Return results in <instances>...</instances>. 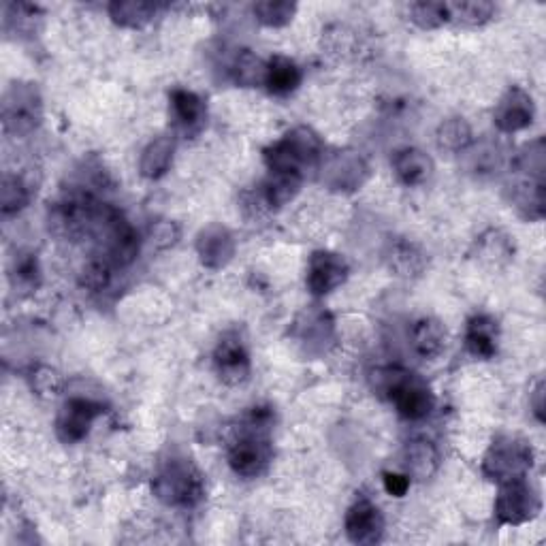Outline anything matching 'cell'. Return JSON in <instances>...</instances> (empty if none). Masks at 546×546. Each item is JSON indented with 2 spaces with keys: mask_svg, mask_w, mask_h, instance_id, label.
Returning a JSON list of instances; mask_svg holds the SVG:
<instances>
[{
  "mask_svg": "<svg viewBox=\"0 0 546 546\" xmlns=\"http://www.w3.org/2000/svg\"><path fill=\"white\" fill-rule=\"evenodd\" d=\"M440 468V453L429 440H412L404 448V472L412 480H429Z\"/></svg>",
  "mask_w": 546,
  "mask_h": 546,
  "instance_id": "7402d4cb",
  "label": "cell"
},
{
  "mask_svg": "<svg viewBox=\"0 0 546 546\" xmlns=\"http://www.w3.org/2000/svg\"><path fill=\"white\" fill-rule=\"evenodd\" d=\"M384 261H387L395 276L406 280L421 278L427 269V254L404 237L391 239L387 250H384Z\"/></svg>",
  "mask_w": 546,
  "mask_h": 546,
  "instance_id": "5bb4252c",
  "label": "cell"
},
{
  "mask_svg": "<svg viewBox=\"0 0 546 546\" xmlns=\"http://www.w3.org/2000/svg\"><path fill=\"white\" fill-rule=\"evenodd\" d=\"M105 412L103 404L94 399L86 397H71L69 401H64V406L60 408L56 416V433L58 438L64 444H77L82 442L92 423L99 419V416Z\"/></svg>",
  "mask_w": 546,
  "mask_h": 546,
  "instance_id": "52a82bcc",
  "label": "cell"
},
{
  "mask_svg": "<svg viewBox=\"0 0 546 546\" xmlns=\"http://www.w3.org/2000/svg\"><path fill=\"white\" fill-rule=\"evenodd\" d=\"M252 11L256 15V20L263 26L282 28L293 22L297 13V3H288V0H265V3H256Z\"/></svg>",
  "mask_w": 546,
  "mask_h": 546,
  "instance_id": "1f68e13d",
  "label": "cell"
},
{
  "mask_svg": "<svg viewBox=\"0 0 546 546\" xmlns=\"http://www.w3.org/2000/svg\"><path fill=\"white\" fill-rule=\"evenodd\" d=\"M534 116H536L534 99L525 90L515 86L502 96L500 103H497L493 111V122L497 126V131L512 135L532 124Z\"/></svg>",
  "mask_w": 546,
  "mask_h": 546,
  "instance_id": "7c38bea8",
  "label": "cell"
},
{
  "mask_svg": "<svg viewBox=\"0 0 546 546\" xmlns=\"http://www.w3.org/2000/svg\"><path fill=\"white\" fill-rule=\"evenodd\" d=\"M474 256L478 263H483L489 269L506 267L515 259V242H512V237L508 233L500 229H489L476 239Z\"/></svg>",
  "mask_w": 546,
  "mask_h": 546,
  "instance_id": "d6986e66",
  "label": "cell"
},
{
  "mask_svg": "<svg viewBox=\"0 0 546 546\" xmlns=\"http://www.w3.org/2000/svg\"><path fill=\"white\" fill-rule=\"evenodd\" d=\"M472 141H474V133H472L470 122L459 116L444 120L436 131V143L444 152L461 154L472 146Z\"/></svg>",
  "mask_w": 546,
  "mask_h": 546,
  "instance_id": "484cf974",
  "label": "cell"
},
{
  "mask_svg": "<svg viewBox=\"0 0 546 546\" xmlns=\"http://www.w3.org/2000/svg\"><path fill=\"white\" fill-rule=\"evenodd\" d=\"M410 20L425 30L438 28L448 22V9L446 3H412L408 7Z\"/></svg>",
  "mask_w": 546,
  "mask_h": 546,
  "instance_id": "e575fe53",
  "label": "cell"
},
{
  "mask_svg": "<svg viewBox=\"0 0 546 546\" xmlns=\"http://www.w3.org/2000/svg\"><path fill=\"white\" fill-rule=\"evenodd\" d=\"M510 203L525 220H542L546 214L544 201V175L542 173H521V180L512 186Z\"/></svg>",
  "mask_w": 546,
  "mask_h": 546,
  "instance_id": "9a60e30c",
  "label": "cell"
},
{
  "mask_svg": "<svg viewBox=\"0 0 546 546\" xmlns=\"http://www.w3.org/2000/svg\"><path fill=\"white\" fill-rule=\"evenodd\" d=\"M391 165H393L397 180L406 186L425 184L433 175V169H436V165H433V158L419 148L397 150L391 158Z\"/></svg>",
  "mask_w": 546,
  "mask_h": 546,
  "instance_id": "e0dca14e",
  "label": "cell"
},
{
  "mask_svg": "<svg viewBox=\"0 0 546 546\" xmlns=\"http://www.w3.org/2000/svg\"><path fill=\"white\" fill-rule=\"evenodd\" d=\"M171 109L175 120L184 128H197L207 116L205 101L199 94L190 90H173L171 92Z\"/></svg>",
  "mask_w": 546,
  "mask_h": 546,
  "instance_id": "4316f807",
  "label": "cell"
},
{
  "mask_svg": "<svg viewBox=\"0 0 546 546\" xmlns=\"http://www.w3.org/2000/svg\"><path fill=\"white\" fill-rule=\"evenodd\" d=\"M303 175L297 171H269V178L261 186V201L271 210L291 203L301 190Z\"/></svg>",
  "mask_w": 546,
  "mask_h": 546,
  "instance_id": "44dd1931",
  "label": "cell"
},
{
  "mask_svg": "<svg viewBox=\"0 0 546 546\" xmlns=\"http://www.w3.org/2000/svg\"><path fill=\"white\" fill-rule=\"evenodd\" d=\"M152 491L167 506L195 508L205 497V480L190 459H171L154 476Z\"/></svg>",
  "mask_w": 546,
  "mask_h": 546,
  "instance_id": "7a4b0ae2",
  "label": "cell"
},
{
  "mask_svg": "<svg viewBox=\"0 0 546 546\" xmlns=\"http://www.w3.org/2000/svg\"><path fill=\"white\" fill-rule=\"evenodd\" d=\"M214 367L218 378L229 387H237V384H244L250 378L252 365L242 337L235 333L222 337L214 350Z\"/></svg>",
  "mask_w": 546,
  "mask_h": 546,
  "instance_id": "9c48e42d",
  "label": "cell"
},
{
  "mask_svg": "<svg viewBox=\"0 0 546 546\" xmlns=\"http://www.w3.org/2000/svg\"><path fill=\"white\" fill-rule=\"evenodd\" d=\"M299 167L314 165L323 156V141L308 126H297L280 141Z\"/></svg>",
  "mask_w": 546,
  "mask_h": 546,
  "instance_id": "cb8c5ba5",
  "label": "cell"
},
{
  "mask_svg": "<svg viewBox=\"0 0 546 546\" xmlns=\"http://www.w3.org/2000/svg\"><path fill=\"white\" fill-rule=\"evenodd\" d=\"M0 118L7 135L24 137L37 131L43 120V101L35 84H13L0 103Z\"/></svg>",
  "mask_w": 546,
  "mask_h": 546,
  "instance_id": "277c9868",
  "label": "cell"
},
{
  "mask_svg": "<svg viewBox=\"0 0 546 546\" xmlns=\"http://www.w3.org/2000/svg\"><path fill=\"white\" fill-rule=\"evenodd\" d=\"M504 165V154L500 146H493V143H483V146H476L470 154V171L476 175H493L502 169Z\"/></svg>",
  "mask_w": 546,
  "mask_h": 546,
  "instance_id": "836d02e7",
  "label": "cell"
},
{
  "mask_svg": "<svg viewBox=\"0 0 546 546\" xmlns=\"http://www.w3.org/2000/svg\"><path fill=\"white\" fill-rule=\"evenodd\" d=\"M111 282V263L107 259H92L84 265L82 273H79V284L88 291H105Z\"/></svg>",
  "mask_w": 546,
  "mask_h": 546,
  "instance_id": "d590c367",
  "label": "cell"
},
{
  "mask_svg": "<svg viewBox=\"0 0 546 546\" xmlns=\"http://www.w3.org/2000/svg\"><path fill=\"white\" fill-rule=\"evenodd\" d=\"M11 286L20 293H35L41 284V267L35 254H20L9 273Z\"/></svg>",
  "mask_w": 546,
  "mask_h": 546,
  "instance_id": "4dcf8cb0",
  "label": "cell"
},
{
  "mask_svg": "<svg viewBox=\"0 0 546 546\" xmlns=\"http://www.w3.org/2000/svg\"><path fill=\"white\" fill-rule=\"evenodd\" d=\"M374 389L391 399L399 416L406 421H421L431 414L436 406L429 384L408 369L401 367H382L374 372Z\"/></svg>",
  "mask_w": 546,
  "mask_h": 546,
  "instance_id": "6da1fadb",
  "label": "cell"
},
{
  "mask_svg": "<svg viewBox=\"0 0 546 546\" xmlns=\"http://www.w3.org/2000/svg\"><path fill=\"white\" fill-rule=\"evenodd\" d=\"M327 50L337 56H348L357 50V32L346 26H333L325 35Z\"/></svg>",
  "mask_w": 546,
  "mask_h": 546,
  "instance_id": "74e56055",
  "label": "cell"
},
{
  "mask_svg": "<svg viewBox=\"0 0 546 546\" xmlns=\"http://www.w3.org/2000/svg\"><path fill=\"white\" fill-rule=\"evenodd\" d=\"M295 333L308 355H323L333 344V318L323 310H310L297 323Z\"/></svg>",
  "mask_w": 546,
  "mask_h": 546,
  "instance_id": "2e32d148",
  "label": "cell"
},
{
  "mask_svg": "<svg viewBox=\"0 0 546 546\" xmlns=\"http://www.w3.org/2000/svg\"><path fill=\"white\" fill-rule=\"evenodd\" d=\"M350 267L340 254L329 250H318L310 256L308 265V288L316 297L329 295L348 278Z\"/></svg>",
  "mask_w": 546,
  "mask_h": 546,
  "instance_id": "8fae6325",
  "label": "cell"
},
{
  "mask_svg": "<svg viewBox=\"0 0 546 546\" xmlns=\"http://www.w3.org/2000/svg\"><path fill=\"white\" fill-rule=\"evenodd\" d=\"M156 11L158 5L143 3V0H116V3L109 5L111 20L124 28L146 26L148 22H152Z\"/></svg>",
  "mask_w": 546,
  "mask_h": 546,
  "instance_id": "83f0119b",
  "label": "cell"
},
{
  "mask_svg": "<svg viewBox=\"0 0 546 546\" xmlns=\"http://www.w3.org/2000/svg\"><path fill=\"white\" fill-rule=\"evenodd\" d=\"M369 167L361 154L342 150L331 154L323 165V184L337 192H352L365 184Z\"/></svg>",
  "mask_w": 546,
  "mask_h": 546,
  "instance_id": "ba28073f",
  "label": "cell"
},
{
  "mask_svg": "<svg viewBox=\"0 0 546 546\" xmlns=\"http://www.w3.org/2000/svg\"><path fill=\"white\" fill-rule=\"evenodd\" d=\"M28 201L30 192L26 184L20 178H15V175L7 173L3 184H0V212H3V216H13L22 212Z\"/></svg>",
  "mask_w": 546,
  "mask_h": 546,
  "instance_id": "d6a6232c",
  "label": "cell"
},
{
  "mask_svg": "<svg viewBox=\"0 0 546 546\" xmlns=\"http://www.w3.org/2000/svg\"><path fill=\"white\" fill-rule=\"evenodd\" d=\"M271 461V444L265 431L256 429H242L231 448H229V465L231 470L242 478H256L261 476Z\"/></svg>",
  "mask_w": 546,
  "mask_h": 546,
  "instance_id": "8992f818",
  "label": "cell"
},
{
  "mask_svg": "<svg viewBox=\"0 0 546 546\" xmlns=\"http://www.w3.org/2000/svg\"><path fill=\"white\" fill-rule=\"evenodd\" d=\"M173 152H175V139L171 135H160L152 139L146 150L141 152L139 160V171L143 178L158 180L169 171L173 163Z\"/></svg>",
  "mask_w": 546,
  "mask_h": 546,
  "instance_id": "603a6c76",
  "label": "cell"
},
{
  "mask_svg": "<svg viewBox=\"0 0 546 546\" xmlns=\"http://www.w3.org/2000/svg\"><path fill=\"white\" fill-rule=\"evenodd\" d=\"M382 485H384V491H387L389 495L404 497L410 491L412 478L406 472H384Z\"/></svg>",
  "mask_w": 546,
  "mask_h": 546,
  "instance_id": "ab89813d",
  "label": "cell"
},
{
  "mask_svg": "<svg viewBox=\"0 0 546 546\" xmlns=\"http://www.w3.org/2000/svg\"><path fill=\"white\" fill-rule=\"evenodd\" d=\"M301 69L299 64L286 56H273L267 62V77H265V86L271 94L276 96H286L299 88L301 84Z\"/></svg>",
  "mask_w": 546,
  "mask_h": 546,
  "instance_id": "d4e9b609",
  "label": "cell"
},
{
  "mask_svg": "<svg viewBox=\"0 0 546 546\" xmlns=\"http://www.w3.org/2000/svg\"><path fill=\"white\" fill-rule=\"evenodd\" d=\"M529 406H532L536 419L540 423H544V382L542 380L536 384V389L532 393V399H529Z\"/></svg>",
  "mask_w": 546,
  "mask_h": 546,
  "instance_id": "60d3db41",
  "label": "cell"
},
{
  "mask_svg": "<svg viewBox=\"0 0 546 546\" xmlns=\"http://www.w3.org/2000/svg\"><path fill=\"white\" fill-rule=\"evenodd\" d=\"M534 468V448L515 436H502L493 440L483 459V474L495 483L521 480Z\"/></svg>",
  "mask_w": 546,
  "mask_h": 546,
  "instance_id": "3957f363",
  "label": "cell"
},
{
  "mask_svg": "<svg viewBox=\"0 0 546 546\" xmlns=\"http://www.w3.org/2000/svg\"><path fill=\"white\" fill-rule=\"evenodd\" d=\"M180 239V227L171 220H158L150 229V242L158 250H167L178 244Z\"/></svg>",
  "mask_w": 546,
  "mask_h": 546,
  "instance_id": "f35d334b",
  "label": "cell"
},
{
  "mask_svg": "<svg viewBox=\"0 0 546 546\" xmlns=\"http://www.w3.org/2000/svg\"><path fill=\"white\" fill-rule=\"evenodd\" d=\"M346 536L355 544H376L384 536V517L380 508L367 500V497H359L346 512Z\"/></svg>",
  "mask_w": 546,
  "mask_h": 546,
  "instance_id": "30bf717a",
  "label": "cell"
},
{
  "mask_svg": "<svg viewBox=\"0 0 546 546\" xmlns=\"http://www.w3.org/2000/svg\"><path fill=\"white\" fill-rule=\"evenodd\" d=\"M540 510V495L532 485L525 483V478L500 485V493H497L495 500V519L500 525H523L534 521Z\"/></svg>",
  "mask_w": 546,
  "mask_h": 546,
  "instance_id": "5b68a950",
  "label": "cell"
},
{
  "mask_svg": "<svg viewBox=\"0 0 546 546\" xmlns=\"http://www.w3.org/2000/svg\"><path fill=\"white\" fill-rule=\"evenodd\" d=\"M30 384L32 389H35L37 395L50 399V397H58L62 391V376L56 372L54 367L47 365H39L35 372L30 376Z\"/></svg>",
  "mask_w": 546,
  "mask_h": 546,
  "instance_id": "8d00e7d4",
  "label": "cell"
},
{
  "mask_svg": "<svg viewBox=\"0 0 546 546\" xmlns=\"http://www.w3.org/2000/svg\"><path fill=\"white\" fill-rule=\"evenodd\" d=\"M448 333L438 318L423 316L410 329L412 350L421 359H436L446 350Z\"/></svg>",
  "mask_w": 546,
  "mask_h": 546,
  "instance_id": "ffe728a7",
  "label": "cell"
},
{
  "mask_svg": "<svg viewBox=\"0 0 546 546\" xmlns=\"http://www.w3.org/2000/svg\"><path fill=\"white\" fill-rule=\"evenodd\" d=\"M497 340H500V325L493 316L476 314L468 320L465 346L476 359H493L497 355Z\"/></svg>",
  "mask_w": 546,
  "mask_h": 546,
  "instance_id": "ac0fdd59",
  "label": "cell"
},
{
  "mask_svg": "<svg viewBox=\"0 0 546 546\" xmlns=\"http://www.w3.org/2000/svg\"><path fill=\"white\" fill-rule=\"evenodd\" d=\"M235 84L244 86V88H254V86H265V77H267V62H263L259 56L250 50H242L233 60L231 67Z\"/></svg>",
  "mask_w": 546,
  "mask_h": 546,
  "instance_id": "f1b7e54d",
  "label": "cell"
},
{
  "mask_svg": "<svg viewBox=\"0 0 546 546\" xmlns=\"http://www.w3.org/2000/svg\"><path fill=\"white\" fill-rule=\"evenodd\" d=\"M197 254L207 269L227 267L235 256L233 233L222 224H210L197 235Z\"/></svg>",
  "mask_w": 546,
  "mask_h": 546,
  "instance_id": "4fadbf2b",
  "label": "cell"
},
{
  "mask_svg": "<svg viewBox=\"0 0 546 546\" xmlns=\"http://www.w3.org/2000/svg\"><path fill=\"white\" fill-rule=\"evenodd\" d=\"M448 22L461 26H483L495 15V5L487 0H472V3H446Z\"/></svg>",
  "mask_w": 546,
  "mask_h": 546,
  "instance_id": "f546056e",
  "label": "cell"
}]
</instances>
